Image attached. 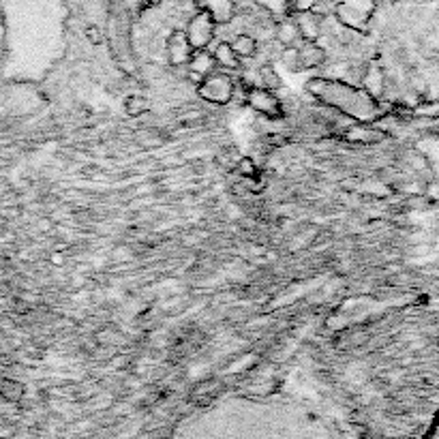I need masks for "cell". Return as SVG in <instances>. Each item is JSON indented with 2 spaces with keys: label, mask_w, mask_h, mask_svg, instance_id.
I'll list each match as a JSON object with an SVG mask.
<instances>
[{
  "label": "cell",
  "mask_w": 439,
  "mask_h": 439,
  "mask_svg": "<svg viewBox=\"0 0 439 439\" xmlns=\"http://www.w3.org/2000/svg\"><path fill=\"white\" fill-rule=\"evenodd\" d=\"M373 14H375V0H339L332 16L341 26L366 35Z\"/></svg>",
  "instance_id": "6da1fadb"
},
{
  "label": "cell",
  "mask_w": 439,
  "mask_h": 439,
  "mask_svg": "<svg viewBox=\"0 0 439 439\" xmlns=\"http://www.w3.org/2000/svg\"><path fill=\"white\" fill-rule=\"evenodd\" d=\"M197 95L212 105H227L236 95V82L221 71H215L197 84Z\"/></svg>",
  "instance_id": "7a4b0ae2"
},
{
  "label": "cell",
  "mask_w": 439,
  "mask_h": 439,
  "mask_svg": "<svg viewBox=\"0 0 439 439\" xmlns=\"http://www.w3.org/2000/svg\"><path fill=\"white\" fill-rule=\"evenodd\" d=\"M187 41L191 46L193 52H200V50H208V46L215 41V35H217V22L212 20L210 14L206 11H197L189 24H187Z\"/></svg>",
  "instance_id": "3957f363"
},
{
  "label": "cell",
  "mask_w": 439,
  "mask_h": 439,
  "mask_svg": "<svg viewBox=\"0 0 439 439\" xmlns=\"http://www.w3.org/2000/svg\"><path fill=\"white\" fill-rule=\"evenodd\" d=\"M244 101L253 112H257V114H262L270 120H281L285 116L281 99L274 93L264 91L259 86H247L244 88Z\"/></svg>",
  "instance_id": "277c9868"
},
{
  "label": "cell",
  "mask_w": 439,
  "mask_h": 439,
  "mask_svg": "<svg viewBox=\"0 0 439 439\" xmlns=\"http://www.w3.org/2000/svg\"><path fill=\"white\" fill-rule=\"evenodd\" d=\"M217 71V63H215V56L212 52L208 50H200V52H193L189 63H187V78L195 84H200L202 80H206L208 76H212Z\"/></svg>",
  "instance_id": "5b68a950"
},
{
  "label": "cell",
  "mask_w": 439,
  "mask_h": 439,
  "mask_svg": "<svg viewBox=\"0 0 439 439\" xmlns=\"http://www.w3.org/2000/svg\"><path fill=\"white\" fill-rule=\"evenodd\" d=\"M165 50H167V63L172 67H187L193 50L187 41V35L185 31H174L170 37H167V43H165Z\"/></svg>",
  "instance_id": "8992f818"
},
{
  "label": "cell",
  "mask_w": 439,
  "mask_h": 439,
  "mask_svg": "<svg viewBox=\"0 0 439 439\" xmlns=\"http://www.w3.org/2000/svg\"><path fill=\"white\" fill-rule=\"evenodd\" d=\"M200 11H206L212 16L217 26L229 24L236 16V0H193Z\"/></svg>",
  "instance_id": "52a82bcc"
},
{
  "label": "cell",
  "mask_w": 439,
  "mask_h": 439,
  "mask_svg": "<svg viewBox=\"0 0 439 439\" xmlns=\"http://www.w3.org/2000/svg\"><path fill=\"white\" fill-rule=\"evenodd\" d=\"M296 18H291L298 26L300 39L304 43H317L321 37V18H317L315 14L306 11V14H294Z\"/></svg>",
  "instance_id": "ba28073f"
},
{
  "label": "cell",
  "mask_w": 439,
  "mask_h": 439,
  "mask_svg": "<svg viewBox=\"0 0 439 439\" xmlns=\"http://www.w3.org/2000/svg\"><path fill=\"white\" fill-rule=\"evenodd\" d=\"M360 88L373 99L377 101L381 95H383V73L377 65H368L364 71H362V78H360Z\"/></svg>",
  "instance_id": "9c48e42d"
},
{
  "label": "cell",
  "mask_w": 439,
  "mask_h": 439,
  "mask_svg": "<svg viewBox=\"0 0 439 439\" xmlns=\"http://www.w3.org/2000/svg\"><path fill=\"white\" fill-rule=\"evenodd\" d=\"M381 138H383V133L366 127V123H356V125L343 129V140H347L351 144H375Z\"/></svg>",
  "instance_id": "30bf717a"
},
{
  "label": "cell",
  "mask_w": 439,
  "mask_h": 439,
  "mask_svg": "<svg viewBox=\"0 0 439 439\" xmlns=\"http://www.w3.org/2000/svg\"><path fill=\"white\" fill-rule=\"evenodd\" d=\"M300 50V71H309V69H317L324 67L326 63V50L319 43H304Z\"/></svg>",
  "instance_id": "8fae6325"
},
{
  "label": "cell",
  "mask_w": 439,
  "mask_h": 439,
  "mask_svg": "<svg viewBox=\"0 0 439 439\" xmlns=\"http://www.w3.org/2000/svg\"><path fill=\"white\" fill-rule=\"evenodd\" d=\"M212 56H215L217 67H221L225 71H238L240 69V58L234 54V50L227 41L217 43V48L212 50Z\"/></svg>",
  "instance_id": "7c38bea8"
},
{
  "label": "cell",
  "mask_w": 439,
  "mask_h": 439,
  "mask_svg": "<svg viewBox=\"0 0 439 439\" xmlns=\"http://www.w3.org/2000/svg\"><path fill=\"white\" fill-rule=\"evenodd\" d=\"M274 37L277 41L283 46V48H291L300 41V33H298V26L291 18H285V20H279L277 29H274Z\"/></svg>",
  "instance_id": "4fadbf2b"
},
{
  "label": "cell",
  "mask_w": 439,
  "mask_h": 439,
  "mask_svg": "<svg viewBox=\"0 0 439 439\" xmlns=\"http://www.w3.org/2000/svg\"><path fill=\"white\" fill-rule=\"evenodd\" d=\"M217 392H219V381L217 379H204L202 383H197L193 390H191V401L200 407L212 403L217 398Z\"/></svg>",
  "instance_id": "5bb4252c"
},
{
  "label": "cell",
  "mask_w": 439,
  "mask_h": 439,
  "mask_svg": "<svg viewBox=\"0 0 439 439\" xmlns=\"http://www.w3.org/2000/svg\"><path fill=\"white\" fill-rule=\"evenodd\" d=\"M26 394V386L14 377H0V398L7 403H20Z\"/></svg>",
  "instance_id": "9a60e30c"
},
{
  "label": "cell",
  "mask_w": 439,
  "mask_h": 439,
  "mask_svg": "<svg viewBox=\"0 0 439 439\" xmlns=\"http://www.w3.org/2000/svg\"><path fill=\"white\" fill-rule=\"evenodd\" d=\"M257 80H259V88H264V91L277 93V91L283 88V80L270 63H266L257 69Z\"/></svg>",
  "instance_id": "2e32d148"
},
{
  "label": "cell",
  "mask_w": 439,
  "mask_h": 439,
  "mask_svg": "<svg viewBox=\"0 0 439 439\" xmlns=\"http://www.w3.org/2000/svg\"><path fill=\"white\" fill-rule=\"evenodd\" d=\"M229 46L238 58H253L257 54V39L253 35H247V33L236 35Z\"/></svg>",
  "instance_id": "e0dca14e"
},
{
  "label": "cell",
  "mask_w": 439,
  "mask_h": 439,
  "mask_svg": "<svg viewBox=\"0 0 439 439\" xmlns=\"http://www.w3.org/2000/svg\"><path fill=\"white\" fill-rule=\"evenodd\" d=\"M150 112V101L140 95V93H133L125 99V114L129 118H142Z\"/></svg>",
  "instance_id": "ac0fdd59"
},
{
  "label": "cell",
  "mask_w": 439,
  "mask_h": 439,
  "mask_svg": "<svg viewBox=\"0 0 439 439\" xmlns=\"http://www.w3.org/2000/svg\"><path fill=\"white\" fill-rule=\"evenodd\" d=\"M257 5L264 7L272 18L277 20H285L291 16V7H289V0H257Z\"/></svg>",
  "instance_id": "d6986e66"
},
{
  "label": "cell",
  "mask_w": 439,
  "mask_h": 439,
  "mask_svg": "<svg viewBox=\"0 0 439 439\" xmlns=\"http://www.w3.org/2000/svg\"><path fill=\"white\" fill-rule=\"evenodd\" d=\"M281 63L285 65L287 71L298 73V71H300V50H298V46L283 48V52H281Z\"/></svg>",
  "instance_id": "ffe728a7"
},
{
  "label": "cell",
  "mask_w": 439,
  "mask_h": 439,
  "mask_svg": "<svg viewBox=\"0 0 439 439\" xmlns=\"http://www.w3.org/2000/svg\"><path fill=\"white\" fill-rule=\"evenodd\" d=\"M236 170H238V174L242 176V178H247V180H255L257 178V165H255V161L251 159V157H242L240 161H238V165H236Z\"/></svg>",
  "instance_id": "44dd1931"
},
{
  "label": "cell",
  "mask_w": 439,
  "mask_h": 439,
  "mask_svg": "<svg viewBox=\"0 0 439 439\" xmlns=\"http://www.w3.org/2000/svg\"><path fill=\"white\" fill-rule=\"evenodd\" d=\"M84 37H86V41H88L91 46H101V43H103V31H101L99 26H95V24L86 26Z\"/></svg>",
  "instance_id": "7402d4cb"
},
{
  "label": "cell",
  "mask_w": 439,
  "mask_h": 439,
  "mask_svg": "<svg viewBox=\"0 0 439 439\" xmlns=\"http://www.w3.org/2000/svg\"><path fill=\"white\" fill-rule=\"evenodd\" d=\"M317 3H319V0H289V7H291V14H306Z\"/></svg>",
  "instance_id": "603a6c76"
},
{
  "label": "cell",
  "mask_w": 439,
  "mask_h": 439,
  "mask_svg": "<svg viewBox=\"0 0 439 439\" xmlns=\"http://www.w3.org/2000/svg\"><path fill=\"white\" fill-rule=\"evenodd\" d=\"M197 118H204L202 110H189V112L182 114V120H197Z\"/></svg>",
  "instance_id": "cb8c5ba5"
},
{
  "label": "cell",
  "mask_w": 439,
  "mask_h": 439,
  "mask_svg": "<svg viewBox=\"0 0 439 439\" xmlns=\"http://www.w3.org/2000/svg\"><path fill=\"white\" fill-rule=\"evenodd\" d=\"M50 259H52V264H56V266H65V255H63V253H58V251H56V253H52V257H50Z\"/></svg>",
  "instance_id": "d4e9b609"
},
{
  "label": "cell",
  "mask_w": 439,
  "mask_h": 439,
  "mask_svg": "<svg viewBox=\"0 0 439 439\" xmlns=\"http://www.w3.org/2000/svg\"><path fill=\"white\" fill-rule=\"evenodd\" d=\"M150 5H153V7H159V5H163V0H150Z\"/></svg>",
  "instance_id": "484cf974"
}]
</instances>
